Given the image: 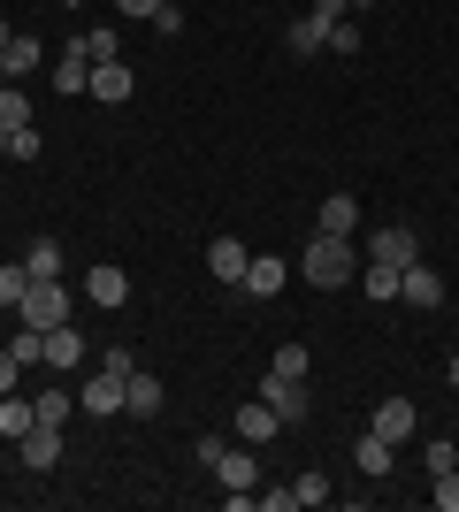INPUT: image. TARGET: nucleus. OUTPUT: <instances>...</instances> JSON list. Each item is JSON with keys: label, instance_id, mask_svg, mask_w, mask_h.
I'll return each mask as SVG.
<instances>
[{"label": "nucleus", "instance_id": "obj_26", "mask_svg": "<svg viewBox=\"0 0 459 512\" xmlns=\"http://www.w3.org/2000/svg\"><path fill=\"white\" fill-rule=\"evenodd\" d=\"M0 130H31V100H23V85H0Z\"/></svg>", "mask_w": 459, "mask_h": 512}, {"label": "nucleus", "instance_id": "obj_40", "mask_svg": "<svg viewBox=\"0 0 459 512\" xmlns=\"http://www.w3.org/2000/svg\"><path fill=\"white\" fill-rule=\"evenodd\" d=\"M444 383H452V390H459V352H452V360H444Z\"/></svg>", "mask_w": 459, "mask_h": 512}, {"label": "nucleus", "instance_id": "obj_18", "mask_svg": "<svg viewBox=\"0 0 459 512\" xmlns=\"http://www.w3.org/2000/svg\"><path fill=\"white\" fill-rule=\"evenodd\" d=\"M284 276H291V268H284L276 253H253V268H245L238 291H253V299H276V291H284Z\"/></svg>", "mask_w": 459, "mask_h": 512}, {"label": "nucleus", "instance_id": "obj_16", "mask_svg": "<svg viewBox=\"0 0 459 512\" xmlns=\"http://www.w3.org/2000/svg\"><path fill=\"white\" fill-rule=\"evenodd\" d=\"M314 230L352 237V230H360V199H352V192H329V199H322V214H314Z\"/></svg>", "mask_w": 459, "mask_h": 512}, {"label": "nucleus", "instance_id": "obj_33", "mask_svg": "<svg viewBox=\"0 0 459 512\" xmlns=\"http://www.w3.org/2000/svg\"><path fill=\"white\" fill-rule=\"evenodd\" d=\"M8 161H39V130H8Z\"/></svg>", "mask_w": 459, "mask_h": 512}, {"label": "nucleus", "instance_id": "obj_13", "mask_svg": "<svg viewBox=\"0 0 459 512\" xmlns=\"http://www.w3.org/2000/svg\"><path fill=\"white\" fill-rule=\"evenodd\" d=\"M230 428H238V436H245V444H253V451H261L268 436H284V421L268 413V398H245V406H238V421H230Z\"/></svg>", "mask_w": 459, "mask_h": 512}, {"label": "nucleus", "instance_id": "obj_14", "mask_svg": "<svg viewBox=\"0 0 459 512\" xmlns=\"http://www.w3.org/2000/svg\"><path fill=\"white\" fill-rule=\"evenodd\" d=\"M46 77H54V92H69V100H77V92L92 85V62H85V46L69 39V46H62V62L46 69Z\"/></svg>", "mask_w": 459, "mask_h": 512}, {"label": "nucleus", "instance_id": "obj_39", "mask_svg": "<svg viewBox=\"0 0 459 512\" xmlns=\"http://www.w3.org/2000/svg\"><path fill=\"white\" fill-rule=\"evenodd\" d=\"M153 8L161 0H115V16H146V23H153Z\"/></svg>", "mask_w": 459, "mask_h": 512}, {"label": "nucleus", "instance_id": "obj_20", "mask_svg": "<svg viewBox=\"0 0 459 512\" xmlns=\"http://www.w3.org/2000/svg\"><path fill=\"white\" fill-rule=\"evenodd\" d=\"M391 459H398V444H383L375 428H368V436H352V467H360V474H391Z\"/></svg>", "mask_w": 459, "mask_h": 512}, {"label": "nucleus", "instance_id": "obj_8", "mask_svg": "<svg viewBox=\"0 0 459 512\" xmlns=\"http://www.w3.org/2000/svg\"><path fill=\"white\" fill-rule=\"evenodd\" d=\"M16 451H23V467H31V474H54V467H62V428H54V421H31L16 436Z\"/></svg>", "mask_w": 459, "mask_h": 512}, {"label": "nucleus", "instance_id": "obj_25", "mask_svg": "<svg viewBox=\"0 0 459 512\" xmlns=\"http://www.w3.org/2000/svg\"><path fill=\"white\" fill-rule=\"evenodd\" d=\"M31 421H39V406L8 390V398H0V436H23V428H31Z\"/></svg>", "mask_w": 459, "mask_h": 512}, {"label": "nucleus", "instance_id": "obj_36", "mask_svg": "<svg viewBox=\"0 0 459 512\" xmlns=\"http://www.w3.org/2000/svg\"><path fill=\"white\" fill-rule=\"evenodd\" d=\"M153 31H161V39H176V31H184V8H176V0H169V8H153Z\"/></svg>", "mask_w": 459, "mask_h": 512}, {"label": "nucleus", "instance_id": "obj_15", "mask_svg": "<svg viewBox=\"0 0 459 512\" xmlns=\"http://www.w3.org/2000/svg\"><path fill=\"white\" fill-rule=\"evenodd\" d=\"M85 299H92V306H123V299H131V276H123L115 260H100V268L85 276Z\"/></svg>", "mask_w": 459, "mask_h": 512}, {"label": "nucleus", "instance_id": "obj_35", "mask_svg": "<svg viewBox=\"0 0 459 512\" xmlns=\"http://www.w3.org/2000/svg\"><path fill=\"white\" fill-rule=\"evenodd\" d=\"M253 505H261V512H291V505H299V490H291V482H284V490H261V497H253Z\"/></svg>", "mask_w": 459, "mask_h": 512}, {"label": "nucleus", "instance_id": "obj_32", "mask_svg": "<svg viewBox=\"0 0 459 512\" xmlns=\"http://www.w3.org/2000/svg\"><path fill=\"white\" fill-rule=\"evenodd\" d=\"M329 54H345V62H352V54H360V23H329Z\"/></svg>", "mask_w": 459, "mask_h": 512}, {"label": "nucleus", "instance_id": "obj_34", "mask_svg": "<svg viewBox=\"0 0 459 512\" xmlns=\"http://www.w3.org/2000/svg\"><path fill=\"white\" fill-rule=\"evenodd\" d=\"M268 367H284V375H306V367H314V360H306V344H284V352H276V360H268Z\"/></svg>", "mask_w": 459, "mask_h": 512}, {"label": "nucleus", "instance_id": "obj_43", "mask_svg": "<svg viewBox=\"0 0 459 512\" xmlns=\"http://www.w3.org/2000/svg\"><path fill=\"white\" fill-rule=\"evenodd\" d=\"M0 85H8V62H0Z\"/></svg>", "mask_w": 459, "mask_h": 512}, {"label": "nucleus", "instance_id": "obj_38", "mask_svg": "<svg viewBox=\"0 0 459 512\" xmlns=\"http://www.w3.org/2000/svg\"><path fill=\"white\" fill-rule=\"evenodd\" d=\"M16 375H23V367H16V352H8V344H0V398H8V390H16Z\"/></svg>", "mask_w": 459, "mask_h": 512}, {"label": "nucleus", "instance_id": "obj_7", "mask_svg": "<svg viewBox=\"0 0 459 512\" xmlns=\"http://www.w3.org/2000/svg\"><path fill=\"white\" fill-rule=\"evenodd\" d=\"M215 482H222V497H253L261 490V459H253V444H222V459H215Z\"/></svg>", "mask_w": 459, "mask_h": 512}, {"label": "nucleus", "instance_id": "obj_22", "mask_svg": "<svg viewBox=\"0 0 459 512\" xmlns=\"http://www.w3.org/2000/svg\"><path fill=\"white\" fill-rule=\"evenodd\" d=\"M77 360H85V337H77V321L46 329V367H77Z\"/></svg>", "mask_w": 459, "mask_h": 512}, {"label": "nucleus", "instance_id": "obj_10", "mask_svg": "<svg viewBox=\"0 0 459 512\" xmlns=\"http://www.w3.org/2000/svg\"><path fill=\"white\" fill-rule=\"evenodd\" d=\"M375 436H383V444H414V428H421V413H414V398H383V406H375Z\"/></svg>", "mask_w": 459, "mask_h": 512}, {"label": "nucleus", "instance_id": "obj_23", "mask_svg": "<svg viewBox=\"0 0 459 512\" xmlns=\"http://www.w3.org/2000/svg\"><path fill=\"white\" fill-rule=\"evenodd\" d=\"M8 352H16V367H46V329H31V321H23L16 337H8Z\"/></svg>", "mask_w": 459, "mask_h": 512}, {"label": "nucleus", "instance_id": "obj_12", "mask_svg": "<svg viewBox=\"0 0 459 512\" xmlns=\"http://www.w3.org/2000/svg\"><path fill=\"white\" fill-rule=\"evenodd\" d=\"M92 100H108V107H123V100H131V92H138V77H131V62H92Z\"/></svg>", "mask_w": 459, "mask_h": 512}, {"label": "nucleus", "instance_id": "obj_41", "mask_svg": "<svg viewBox=\"0 0 459 512\" xmlns=\"http://www.w3.org/2000/svg\"><path fill=\"white\" fill-rule=\"evenodd\" d=\"M8 39H16V31H8V16H0V54H8Z\"/></svg>", "mask_w": 459, "mask_h": 512}, {"label": "nucleus", "instance_id": "obj_24", "mask_svg": "<svg viewBox=\"0 0 459 512\" xmlns=\"http://www.w3.org/2000/svg\"><path fill=\"white\" fill-rule=\"evenodd\" d=\"M360 291H368V299H398V268H383V260H360Z\"/></svg>", "mask_w": 459, "mask_h": 512}, {"label": "nucleus", "instance_id": "obj_6", "mask_svg": "<svg viewBox=\"0 0 459 512\" xmlns=\"http://www.w3.org/2000/svg\"><path fill=\"white\" fill-rule=\"evenodd\" d=\"M123 383H131L123 367H92V375H85V390H77V406H85V413H100V421H115V413H123Z\"/></svg>", "mask_w": 459, "mask_h": 512}, {"label": "nucleus", "instance_id": "obj_31", "mask_svg": "<svg viewBox=\"0 0 459 512\" xmlns=\"http://www.w3.org/2000/svg\"><path fill=\"white\" fill-rule=\"evenodd\" d=\"M291 490H299V505H329V497H337V490H329V474H314V467H306Z\"/></svg>", "mask_w": 459, "mask_h": 512}, {"label": "nucleus", "instance_id": "obj_9", "mask_svg": "<svg viewBox=\"0 0 459 512\" xmlns=\"http://www.w3.org/2000/svg\"><path fill=\"white\" fill-rule=\"evenodd\" d=\"M360 253H368V260H383V268H406V260H421V237L406 230V222H383V230H375L368 245H360Z\"/></svg>", "mask_w": 459, "mask_h": 512}, {"label": "nucleus", "instance_id": "obj_30", "mask_svg": "<svg viewBox=\"0 0 459 512\" xmlns=\"http://www.w3.org/2000/svg\"><path fill=\"white\" fill-rule=\"evenodd\" d=\"M77 46H85V62H123V54H115V31H77Z\"/></svg>", "mask_w": 459, "mask_h": 512}, {"label": "nucleus", "instance_id": "obj_42", "mask_svg": "<svg viewBox=\"0 0 459 512\" xmlns=\"http://www.w3.org/2000/svg\"><path fill=\"white\" fill-rule=\"evenodd\" d=\"M0 161H8V130H0Z\"/></svg>", "mask_w": 459, "mask_h": 512}, {"label": "nucleus", "instance_id": "obj_19", "mask_svg": "<svg viewBox=\"0 0 459 512\" xmlns=\"http://www.w3.org/2000/svg\"><path fill=\"white\" fill-rule=\"evenodd\" d=\"M0 62H8V85H16V77H31V69H46V46L31 39V31H16V39H8V54H0Z\"/></svg>", "mask_w": 459, "mask_h": 512}, {"label": "nucleus", "instance_id": "obj_28", "mask_svg": "<svg viewBox=\"0 0 459 512\" xmlns=\"http://www.w3.org/2000/svg\"><path fill=\"white\" fill-rule=\"evenodd\" d=\"M421 467H429V482H437V474H452V467H459V444H452V436H429Z\"/></svg>", "mask_w": 459, "mask_h": 512}, {"label": "nucleus", "instance_id": "obj_11", "mask_svg": "<svg viewBox=\"0 0 459 512\" xmlns=\"http://www.w3.org/2000/svg\"><path fill=\"white\" fill-rule=\"evenodd\" d=\"M245 268H253V245H238V237H215V245H207V276L215 283H245Z\"/></svg>", "mask_w": 459, "mask_h": 512}, {"label": "nucleus", "instance_id": "obj_44", "mask_svg": "<svg viewBox=\"0 0 459 512\" xmlns=\"http://www.w3.org/2000/svg\"><path fill=\"white\" fill-rule=\"evenodd\" d=\"M352 8H368V0H352Z\"/></svg>", "mask_w": 459, "mask_h": 512}, {"label": "nucleus", "instance_id": "obj_5", "mask_svg": "<svg viewBox=\"0 0 459 512\" xmlns=\"http://www.w3.org/2000/svg\"><path fill=\"white\" fill-rule=\"evenodd\" d=\"M398 299L414 306V314H437L444 306V276L429 268V260H406V268H398Z\"/></svg>", "mask_w": 459, "mask_h": 512}, {"label": "nucleus", "instance_id": "obj_27", "mask_svg": "<svg viewBox=\"0 0 459 512\" xmlns=\"http://www.w3.org/2000/svg\"><path fill=\"white\" fill-rule=\"evenodd\" d=\"M31 406H39V421H54V428H62L69 413H77V390H39Z\"/></svg>", "mask_w": 459, "mask_h": 512}, {"label": "nucleus", "instance_id": "obj_1", "mask_svg": "<svg viewBox=\"0 0 459 512\" xmlns=\"http://www.w3.org/2000/svg\"><path fill=\"white\" fill-rule=\"evenodd\" d=\"M360 245H352V237H329V230H314L306 237V253H299V276L314 283V291H345L352 276H360Z\"/></svg>", "mask_w": 459, "mask_h": 512}, {"label": "nucleus", "instance_id": "obj_3", "mask_svg": "<svg viewBox=\"0 0 459 512\" xmlns=\"http://www.w3.org/2000/svg\"><path fill=\"white\" fill-rule=\"evenodd\" d=\"M23 321H31V329H62V321H77V299H69L62 283H31V291H23V306H16Z\"/></svg>", "mask_w": 459, "mask_h": 512}, {"label": "nucleus", "instance_id": "obj_29", "mask_svg": "<svg viewBox=\"0 0 459 512\" xmlns=\"http://www.w3.org/2000/svg\"><path fill=\"white\" fill-rule=\"evenodd\" d=\"M23 291H31V268L8 260V268H0V306H23Z\"/></svg>", "mask_w": 459, "mask_h": 512}, {"label": "nucleus", "instance_id": "obj_2", "mask_svg": "<svg viewBox=\"0 0 459 512\" xmlns=\"http://www.w3.org/2000/svg\"><path fill=\"white\" fill-rule=\"evenodd\" d=\"M352 0H306V16H291V54H329V23H345Z\"/></svg>", "mask_w": 459, "mask_h": 512}, {"label": "nucleus", "instance_id": "obj_37", "mask_svg": "<svg viewBox=\"0 0 459 512\" xmlns=\"http://www.w3.org/2000/svg\"><path fill=\"white\" fill-rule=\"evenodd\" d=\"M437 505H444V512H459V467H452V474H437Z\"/></svg>", "mask_w": 459, "mask_h": 512}, {"label": "nucleus", "instance_id": "obj_4", "mask_svg": "<svg viewBox=\"0 0 459 512\" xmlns=\"http://www.w3.org/2000/svg\"><path fill=\"white\" fill-rule=\"evenodd\" d=\"M261 398H268V413L284 428H299L306 421V375H284V367H268L261 375Z\"/></svg>", "mask_w": 459, "mask_h": 512}, {"label": "nucleus", "instance_id": "obj_17", "mask_svg": "<svg viewBox=\"0 0 459 512\" xmlns=\"http://www.w3.org/2000/svg\"><path fill=\"white\" fill-rule=\"evenodd\" d=\"M123 413H138V421H153V413H161V375H146V367H131V383H123Z\"/></svg>", "mask_w": 459, "mask_h": 512}, {"label": "nucleus", "instance_id": "obj_45", "mask_svg": "<svg viewBox=\"0 0 459 512\" xmlns=\"http://www.w3.org/2000/svg\"><path fill=\"white\" fill-rule=\"evenodd\" d=\"M161 8H169V0H161Z\"/></svg>", "mask_w": 459, "mask_h": 512}, {"label": "nucleus", "instance_id": "obj_21", "mask_svg": "<svg viewBox=\"0 0 459 512\" xmlns=\"http://www.w3.org/2000/svg\"><path fill=\"white\" fill-rule=\"evenodd\" d=\"M23 268H31V283H62V245H54V237L23 245Z\"/></svg>", "mask_w": 459, "mask_h": 512}]
</instances>
